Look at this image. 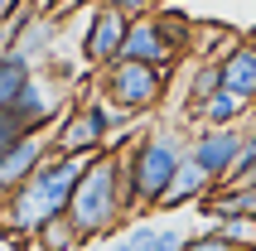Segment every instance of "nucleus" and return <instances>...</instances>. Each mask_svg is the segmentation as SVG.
Listing matches in <instances>:
<instances>
[{"label":"nucleus","instance_id":"obj_1","mask_svg":"<svg viewBox=\"0 0 256 251\" xmlns=\"http://www.w3.org/2000/svg\"><path fill=\"white\" fill-rule=\"evenodd\" d=\"M92 154H63V150H48L39 160V169L29 174L0 208V237H34L48 218L68 212L72 203V188L82 179V169Z\"/></svg>","mask_w":256,"mask_h":251},{"label":"nucleus","instance_id":"obj_2","mask_svg":"<svg viewBox=\"0 0 256 251\" xmlns=\"http://www.w3.org/2000/svg\"><path fill=\"white\" fill-rule=\"evenodd\" d=\"M68 218L78 222L82 242H102L112 237L116 227L126 222V203H121V164H116V150H97L87 160L82 179L72 188Z\"/></svg>","mask_w":256,"mask_h":251},{"label":"nucleus","instance_id":"obj_3","mask_svg":"<svg viewBox=\"0 0 256 251\" xmlns=\"http://www.w3.org/2000/svg\"><path fill=\"white\" fill-rule=\"evenodd\" d=\"M170 87V68H155V63H140V58H112L106 68H97V92L112 106H121L126 116L150 112Z\"/></svg>","mask_w":256,"mask_h":251},{"label":"nucleus","instance_id":"obj_4","mask_svg":"<svg viewBox=\"0 0 256 251\" xmlns=\"http://www.w3.org/2000/svg\"><path fill=\"white\" fill-rule=\"evenodd\" d=\"M184 154H188V140H179L174 130H155V136L130 140V174H136V188H140V208L160 203V194L170 188Z\"/></svg>","mask_w":256,"mask_h":251},{"label":"nucleus","instance_id":"obj_5","mask_svg":"<svg viewBox=\"0 0 256 251\" xmlns=\"http://www.w3.org/2000/svg\"><path fill=\"white\" fill-rule=\"evenodd\" d=\"M121 121H126L121 106H112L106 97H87L82 106H68L63 112V121L48 130V140L63 154H97V150H106L112 126H121Z\"/></svg>","mask_w":256,"mask_h":251},{"label":"nucleus","instance_id":"obj_6","mask_svg":"<svg viewBox=\"0 0 256 251\" xmlns=\"http://www.w3.org/2000/svg\"><path fill=\"white\" fill-rule=\"evenodd\" d=\"M188 20L179 14H136L126 34V54L121 58H140V63H155V68H170L188 54Z\"/></svg>","mask_w":256,"mask_h":251},{"label":"nucleus","instance_id":"obj_7","mask_svg":"<svg viewBox=\"0 0 256 251\" xmlns=\"http://www.w3.org/2000/svg\"><path fill=\"white\" fill-rule=\"evenodd\" d=\"M130 20H136V14L112 10V5H102V0L87 10V29H82V63H87V68H106L112 58L126 54Z\"/></svg>","mask_w":256,"mask_h":251},{"label":"nucleus","instance_id":"obj_8","mask_svg":"<svg viewBox=\"0 0 256 251\" xmlns=\"http://www.w3.org/2000/svg\"><path fill=\"white\" fill-rule=\"evenodd\" d=\"M242 150H246V126H198L188 136V154L213 174V184H222L232 174Z\"/></svg>","mask_w":256,"mask_h":251},{"label":"nucleus","instance_id":"obj_9","mask_svg":"<svg viewBox=\"0 0 256 251\" xmlns=\"http://www.w3.org/2000/svg\"><path fill=\"white\" fill-rule=\"evenodd\" d=\"M63 102H68V82L58 78L54 68H39L34 78H29V87L20 92V116H24L34 130H48V126L63 121Z\"/></svg>","mask_w":256,"mask_h":251},{"label":"nucleus","instance_id":"obj_10","mask_svg":"<svg viewBox=\"0 0 256 251\" xmlns=\"http://www.w3.org/2000/svg\"><path fill=\"white\" fill-rule=\"evenodd\" d=\"M54 150V140H48V130H34V136H24L14 150L0 154V194H14L20 184L39 169V160Z\"/></svg>","mask_w":256,"mask_h":251},{"label":"nucleus","instance_id":"obj_11","mask_svg":"<svg viewBox=\"0 0 256 251\" xmlns=\"http://www.w3.org/2000/svg\"><path fill=\"white\" fill-rule=\"evenodd\" d=\"M208 188H213V174H208L194 154H184L179 169H174V179H170V188L160 194L155 208H160V212H179V208H188V203H203Z\"/></svg>","mask_w":256,"mask_h":251},{"label":"nucleus","instance_id":"obj_12","mask_svg":"<svg viewBox=\"0 0 256 251\" xmlns=\"http://www.w3.org/2000/svg\"><path fill=\"white\" fill-rule=\"evenodd\" d=\"M218 72H222V87L242 92L246 102H256V34H242L228 54L218 58Z\"/></svg>","mask_w":256,"mask_h":251},{"label":"nucleus","instance_id":"obj_13","mask_svg":"<svg viewBox=\"0 0 256 251\" xmlns=\"http://www.w3.org/2000/svg\"><path fill=\"white\" fill-rule=\"evenodd\" d=\"M252 106H256V102H246L242 92H232V87H218L213 97H208L198 112H194V121H203V126H242L246 116H252Z\"/></svg>","mask_w":256,"mask_h":251},{"label":"nucleus","instance_id":"obj_14","mask_svg":"<svg viewBox=\"0 0 256 251\" xmlns=\"http://www.w3.org/2000/svg\"><path fill=\"white\" fill-rule=\"evenodd\" d=\"M54 34H58V14H34V20L10 39V48H14V54H24L29 63H39V58L54 48Z\"/></svg>","mask_w":256,"mask_h":251},{"label":"nucleus","instance_id":"obj_15","mask_svg":"<svg viewBox=\"0 0 256 251\" xmlns=\"http://www.w3.org/2000/svg\"><path fill=\"white\" fill-rule=\"evenodd\" d=\"M34 72H39V63H29V58H24V54H14V48L0 58V106H14Z\"/></svg>","mask_w":256,"mask_h":251},{"label":"nucleus","instance_id":"obj_16","mask_svg":"<svg viewBox=\"0 0 256 251\" xmlns=\"http://www.w3.org/2000/svg\"><path fill=\"white\" fill-rule=\"evenodd\" d=\"M237 39H242V34H232V29H222V24H194V29H188V58H208V63H218Z\"/></svg>","mask_w":256,"mask_h":251},{"label":"nucleus","instance_id":"obj_17","mask_svg":"<svg viewBox=\"0 0 256 251\" xmlns=\"http://www.w3.org/2000/svg\"><path fill=\"white\" fill-rule=\"evenodd\" d=\"M78 246H87V242H82V232H78V222H72L68 212L48 218L34 232V251H78Z\"/></svg>","mask_w":256,"mask_h":251},{"label":"nucleus","instance_id":"obj_18","mask_svg":"<svg viewBox=\"0 0 256 251\" xmlns=\"http://www.w3.org/2000/svg\"><path fill=\"white\" fill-rule=\"evenodd\" d=\"M208 227H213L218 237H228V242H237V246H252V251H256V212L232 208V212H218V218H208Z\"/></svg>","mask_w":256,"mask_h":251},{"label":"nucleus","instance_id":"obj_19","mask_svg":"<svg viewBox=\"0 0 256 251\" xmlns=\"http://www.w3.org/2000/svg\"><path fill=\"white\" fill-rule=\"evenodd\" d=\"M24 136H34V126L20 116V106H0V154L5 150H14Z\"/></svg>","mask_w":256,"mask_h":251},{"label":"nucleus","instance_id":"obj_20","mask_svg":"<svg viewBox=\"0 0 256 251\" xmlns=\"http://www.w3.org/2000/svg\"><path fill=\"white\" fill-rule=\"evenodd\" d=\"M102 5H112V10H126V14H155L164 0H102Z\"/></svg>","mask_w":256,"mask_h":251},{"label":"nucleus","instance_id":"obj_21","mask_svg":"<svg viewBox=\"0 0 256 251\" xmlns=\"http://www.w3.org/2000/svg\"><path fill=\"white\" fill-rule=\"evenodd\" d=\"M184 232L179 227H160V237H155V251H184Z\"/></svg>","mask_w":256,"mask_h":251},{"label":"nucleus","instance_id":"obj_22","mask_svg":"<svg viewBox=\"0 0 256 251\" xmlns=\"http://www.w3.org/2000/svg\"><path fill=\"white\" fill-rule=\"evenodd\" d=\"M237 208H246V212H256V179H252V184H242V188H237Z\"/></svg>","mask_w":256,"mask_h":251},{"label":"nucleus","instance_id":"obj_23","mask_svg":"<svg viewBox=\"0 0 256 251\" xmlns=\"http://www.w3.org/2000/svg\"><path fill=\"white\" fill-rule=\"evenodd\" d=\"M24 5H29V0H0V29H5V24H10V20H14V14H20V10H24Z\"/></svg>","mask_w":256,"mask_h":251},{"label":"nucleus","instance_id":"obj_24","mask_svg":"<svg viewBox=\"0 0 256 251\" xmlns=\"http://www.w3.org/2000/svg\"><path fill=\"white\" fill-rule=\"evenodd\" d=\"M10 54V34H5V29H0V58Z\"/></svg>","mask_w":256,"mask_h":251},{"label":"nucleus","instance_id":"obj_25","mask_svg":"<svg viewBox=\"0 0 256 251\" xmlns=\"http://www.w3.org/2000/svg\"><path fill=\"white\" fill-rule=\"evenodd\" d=\"M246 136H252V145H256V126H246Z\"/></svg>","mask_w":256,"mask_h":251},{"label":"nucleus","instance_id":"obj_26","mask_svg":"<svg viewBox=\"0 0 256 251\" xmlns=\"http://www.w3.org/2000/svg\"><path fill=\"white\" fill-rule=\"evenodd\" d=\"M5 198H10V194H0V208H5Z\"/></svg>","mask_w":256,"mask_h":251}]
</instances>
